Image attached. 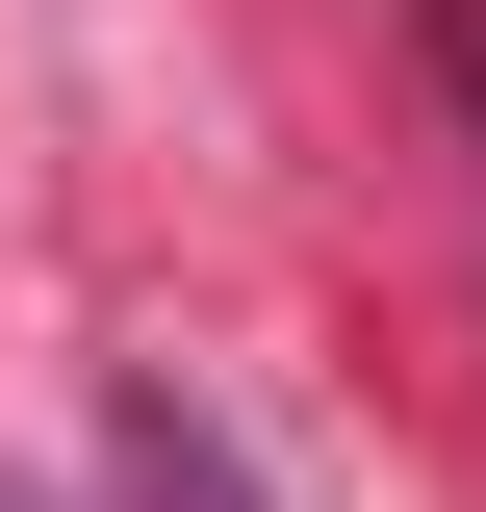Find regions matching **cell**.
I'll return each instance as SVG.
<instances>
[{
	"label": "cell",
	"mask_w": 486,
	"mask_h": 512,
	"mask_svg": "<svg viewBox=\"0 0 486 512\" xmlns=\"http://www.w3.org/2000/svg\"><path fill=\"white\" fill-rule=\"evenodd\" d=\"M103 461H128V512H256V487H231V436H205L180 384H128V436H103Z\"/></svg>",
	"instance_id": "obj_1"
},
{
	"label": "cell",
	"mask_w": 486,
	"mask_h": 512,
	"mask_svg": "<svg viewBox=\"0 0 486 512\" xmlns=\"http://www.w3.org/2000/svg\"><path fill=\"white\" fill-rule=\"evenodd\" d=\"M435 77H461V128H486V0H435Z\"/></svg>",
	"instance_id": "obj_2"
},
{
	"label": "cell",
	"mask_w": 486,
	"mask_h": 512,
	"mask_svg": "<svg viewBox=\"0 0 486 512\" xmlns=\"http://www.w3.org/2000/svg\"><path fill=\"white\" fill-rule=\"evenodd\" d=\"M0 512H26V487H0Z\"/></svg>",
	"instance_id": "obj_3"
}]
</instances>
